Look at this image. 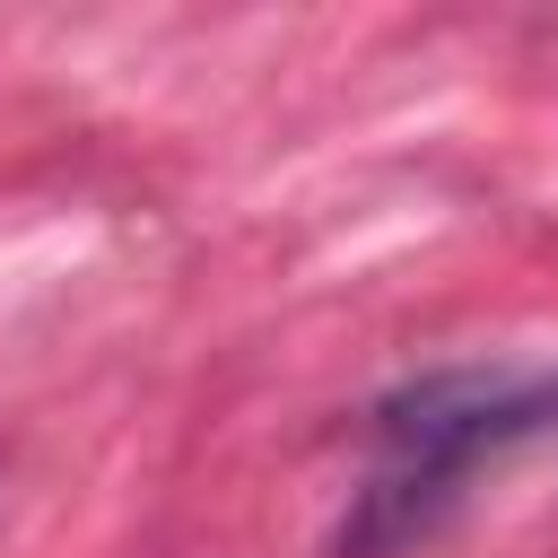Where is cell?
<instances>
[{
    "instance_id": "obj_1",
    "label": "cell",
    "mask_w": 558,
    "mask_h": 558,
    "mask_svg": "<svg viewBox=\"0 0 558 558\" xmlns=\"http://www.w3.org/2000/svg\"><path fill=\"white\" fill-rule=\"evenodd\" d=\"M558 436V366L549 357H471L427 366L375 401V480L340 523V558H401L436 532L480 462Z\"/></svg>"
}]
</instances>
